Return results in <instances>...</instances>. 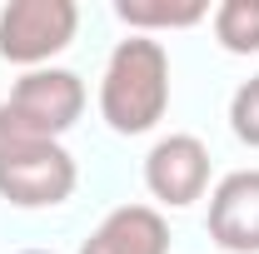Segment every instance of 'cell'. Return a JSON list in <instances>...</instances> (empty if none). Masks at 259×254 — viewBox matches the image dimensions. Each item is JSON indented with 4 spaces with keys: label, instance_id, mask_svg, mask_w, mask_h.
Wrapping results in <instances>:
<instances>
[{
    "label": "cell",
    "instance_id": "6da1fadb",
    "mask_svg": "<svg viewBox=\"0 0 259 254\" xmlns=\"http://www.w3.org/2000/svg\"><path fill=\"white\" fill-rule=\"evenodd\" d=\"M169 110V50L155 35H130L100 75V115L115 135H145Z\"/></svg>",
    "mask_w": 259,
    "mask_h": 254
},
{
    "label": "cell",
    "instance_id": "7a4b0ae2",
    "mask_svg": "<svg viewBox=\"0 0 259 254\" xmlns=\"http://www.w3.org/2000/svg\"><path fill=\"white\" fill-rule=\"evenodd\" d=\"M80 185V164L60 140H15L0 145V199L15 209L65 204Z\"/></svg>",
    "mask_w": 259,
    "mask_h": 254
},
{
    "label": "cell",
    "instance_id": "3957f363",
    "mask_svg": "<svg viewBox=\"0 0 259 254\" xmlns=\"http://www.w3.org/2000/svg\"><path fill=\"white\" fill-rule=\"evenodd\" d=\"M75 30H80L75 0H10L0 10V60L40 70L75 40Z\"/></svg>",
    "mask_w": 259,
    "mask_h": 254
},
{
    "label": "cell",
    "instance_id": "277c9868",
    "mask_svg": "<svg viewBox=\"0 0 259 254\" xmlns=\"http://www.w3.org/2000/svg\"><path fill=\"white\" fill-rule=\"evenodd\" d=\"M35 135H50L60 140L65 130L85 115V80L75 70H60V65H40V70H25L15 80V90L5 100Z\"/></svg>",
    "mask_w": 259,
    "mask_h": 254
},
{
    "label": "cell",
    "instance_id": "5b68a950",
    "mask_svg": "<svg viewBox=\"0 0 259 254\" xmlns=\"http://www.w3.org/2000/svg\"><path fill=\"white\" fill-rule=\"evenodd\" d=\"M145 190L169 209H185L209 190V145L199 135H164L145 155Z\"/></svg>",
    "mask_w": 259,
    "mask_h": 254
},
{
    "label": "cell",
    "instance_id": "8992f818",
    "mask_svg": "<svg viewBox=\"0 0 259 254\" xmlns=\"http://www.w3.org/2000/svg\"><path fill=\"white\" fill-rule=\"evenodd\" d=\"M209 239L229 254H259V170H234L209 190Z\"/></svg>",
    "mask_w": 259,
    "mask_h": 254
},
{
    "label": "cell",
    "instance_id": "52a82bcc",
    "mask_svg": "<svg viewBox=\"0 0 259 254\" xmlns=\"http://www.w3.org/2000/svg\"><path fill=\"white\" fill-rule=\"evenodd\" d=\"M80 254H169V224L155 204H120L95 224Z\"/></svg>",
    "mask_w": 259,
    "mask_h": 254
},
{
    "label": "cell",
    "instance_id": "ba28073f",
    "mask_svg": "<svg viewBox=\"0 0 259 254\" xmlns=\"http://www.w3.org/2000/svg\"><path fill=\"white\" fill-rule=\"evenodd\" d=\"M115 15L130 25V35H150V30H190L209 15L204 0H120Z\"/></svg>",
    "mask_w": 259,
    "mask_h": 254
},
{
    "label": "cell",
    "instance_id": "9c48e42d",
    "mask_svg": "<svg viewBox=\"0 0 259 254\" xmlns=\"http://www.w3.org/2000/svg\"><path fill=\"white\" fill-rule=\"evenodd\" d=\"M209 20H214V40L229 55H254L259 50V0H220Z\"/></svg>",
    "mask_w": 259,
    "mask_h": 254
},
{
    "label": "cell",
    "instance_id": "30bf717a",
    "mask_svg": "<svg viewBox=\"0 0 259 254\" xmlns=\"http://www.w3.org/2000/svg\"><path fill=\"white\" fill-rule=\"evenodd\" d=\"M229 130L239 145L259 150V75H249L234 95H229Z\"/></svg>",
    "mask_w": 259,
    "mask_h": 254
},
{
    "label": "cell",
    "instance_id": "8fae6325",
    "mask_svg": "<svg viewBox=\"0 0 259 254\" xmlns=\"http://www.w3.org/2000/svg\"><path fill=\"white\" fill-rule=\"evenodd\" d=\"M20 254H50V249H20Z\"/></svg>",
    "mask_w": 259,
    "mask_h": 254
}]
</instances>
